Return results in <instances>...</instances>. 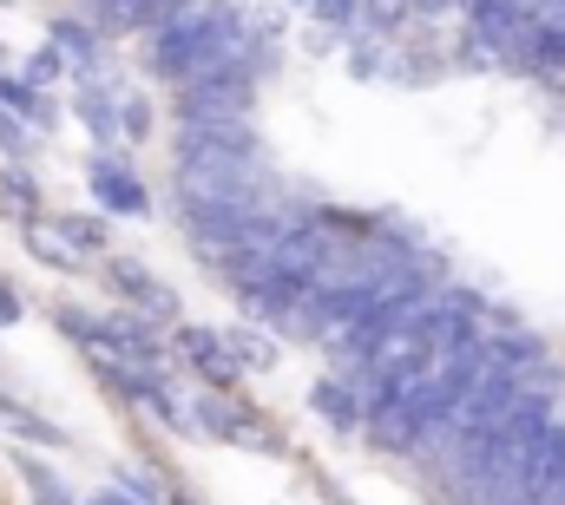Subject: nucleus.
<instances>
[{
  "label": "nucleus",
  "mask_w": 565,
  "mask_h": 505,
  "mask_svg": "<svg viewBox=\"0 0 565 505\" xmlns=\"http://www.w3.org/2000/svg\"><path fill=\"white\" fill-rule=\"evenodd\" d=\"M480 362H487V322L447 335L415 375H402L369 413H362V440H369L375 453H388V460H415L422 440L454 413V400L473 387Z\"/></svg>",
  "instance_id": "f257e3e1"
},
{
  "label": "nucleus",
  "mask_w": 565,
  "mask_h": 505,
  "mask_svg": "<svg viewBox=\"0 0 565 505\" xmlns=\"http://www.w3.org/2000/svg\"><path fill=\"white\" fill-rule=\"evenodd\" d=\"M264 73H270V66H257V60H231V66H204V73L178 79V86H171L178 126H191V119H250Z\"/></svg>",
  "instance_id": "f03ea898"
},
{
  "label": "nucleus",
  "mask_w": 565,
  "mask_h": 505,
  "mask_svg": "<svg viewBox=\"0 0 565 505\" xmlns=\"http://www.w3.org/2000/svg\"><path fill=\"white\" fill-rule=\"evenodd\" d=\"M191 433L217 440V447H244V453H282V433L244 400V394H191Z\"/></svg>",
  "instance_id": "7ed1b4c3"
},
{
  "label": "nucleus",
  "mask_w": 565,
  "mask_h": 505,
  "mask_svg": "<svg viewBox=\"0 0 565 505\" xmlns=\"http://www.w3.org/2000/svg\"><path fill=\"white\" fill-rule=\"evenodd\" d=\"M93 355L126 362V368H158V375H164V362H171V335H164L158 322L132 315V309H106V315H99V342H93Z\"/></svg>",
  "instance_id": "20e7f679"
},
{
  "label": "nucleus",
  "mask_w": 565,
  "mask_h": 505,
  "mask_svg": "<svg viewBox=\"0 0 565 505\" xmlns=\"http://www.w3.org/2000/svg\"><path fill=\"white\" fill-rule=\"evenodd\" d=\"M86 191H93L99 217H151V184L119 151H93L86 158Z\"/></svg>",
  "instance_id": "39448f33"
},
{
  "label": "nucleus",
  "mask_w": 565,
  "mask_h": 505,
  "mask_svg": "<svg viewBox=\"0 0 565 505\" xmlns=\"http://www.w3.org/2000/svg\"><path fill=\"white\" fill-rule=\"evenodd\" d=\"M191 158H264V138L250 119H191L171 131V164Z\"/></svg>",
  "instance_id": "423d86ee"
},
{
  "label": "nucleus",
  "mask_w": 565,
  "mask_h": 505,
  "mask_svg": "<svg viewBox=\"0 0 565 505\" xmlns=\"http://www.w3.org/2000/svg\"><path fill=\"white\" fill-rule=\"evenodd\" d=\"M106 282L119 289V302H126L132 315L158 322L164 335H171V329L184 322V315H178V289H164V282H158V276L145 269L139 256H106Z\"/></svg>",
  "instance_id": "0eeeda50"
},
{
  "label": "nucleus",
  "mask_w": 565,
  "mask_h": 505,
  "mask_svg": "<svg viewBox=\"0 0 565 505\" xmlns=\"http://www.w3.org/2000/svg\"><path fill=\"white\" fill-rule=\"evenodd\" d=\"M171 362H184L211 394H237V380H244L237 362H231V348H224V335L204 329V322H178V329H171Z\"/></svg>",
  "instance_id": "6e6552de"
},
{
  "label": "nucleus",
  "mask_w": 565,
  "mask_h": 505,
  "mask_svg": "<svg viewBox=\"0 0 565 505\" xmlns=\"http://www.w3.org/2000/svg\"><path fill=\"white\" fill-rule=\"evenodd\" d=\"M73 119L86 126L93 151H119V144H126V131H119V86H113L106 73L73 79Z\"/></svg>",
  "instance_id": "1a4fd4ad"
},
{
  "label": "nucleus",
  "mask_w": 565,
  "mask_h": 505,
  "mask_svg": "<svg viewBox=\"0 0 565 505\" xmlns=\"http://www.w3.org/2000/svg\"><path fill=\"white\" fill-rule=\"evenodd\" d=\"M460 13H467V40H460V46H480V53L500 66L513 26L526 20V0H460Z\"/></svg>",
  "instance_id": "9d476101"
},
{
  "label": "nucleus",
  "mask_w": 565,
  "mask_h": 505,
  "mask_svg": "<svg viewBox=\"0 0 565 505\" xmlns=\"http://www.w3.org/2000/svg\"><path fill=\"white\" fill-rule=\"evenodd\" d=\"M46 40L66 53L73 79H93V73H106V46H113V40H99V26H93L86 13H53V20H46Z\"/></svg>",
  "instance_id": "9b49d317"
},
{
  "label": "nucleus",
  "mask_w": 565,
  "mask_h": 505,
  "mask_svg": "<svg viewBox=\"0 0 565 505\" xmlns=\"http://www.w3.org/2000/svg\"><path fill=\"white\" fill-rule=\"evenodd\" d=\"M0 112H13V119L33 131V138H46V131L60 126L53 93H33V86L20 79V66H0Z\"/></svg>",
  "instance_id": "f8f14e48"
},
{
  "label": "nucleus",
  "mask_w": 565,
  "mask_h": 505,
  "mask_svg": "<svg viewBox=\"0 0 565 505\" xmlns=\"http://www.w3.org/2000/svg\"><path fill=\"white\" fill-rule=\"evenodd\" d=\"M0 217L20 224V230L46 224V191H40L33 164H7V171H0Z\"/></svg>",
  "instance_id": "ddd939ff"
},
{
  "label": "nucleus",
  "mask_w": 565,
  "mask_h": 505,
  "mask_svg": "<svg viewBox=\"0 0 565 505\" xmlns=\"http://www.w3.org/2000/svg\"><path fill=\"white\" fill-rule=\"evenodd\" d=\"M0 427H7V433H13L20 447H46V453H53V447H73L60 420H46V413H33V407H26L20 394H7V387H0Z\"/></svg>",
  "instance_id": "4468645a"
},
{
  "label": "nucleus",
  "mask_w": 565,
  "mask_h": 505,
  "mask_svg": "<svg viewBox=\"0 0 565 505\" xmlns=\"http://www.w3.org/2000/svg\"><path fill=\"white\" fill-rule=\"evenodd\" d=\"M309 407L329 420V433H342V440H355L362 433V400H355V387L335 375H322L316 387H309Z\"/></svg>",
  "instance_id": "2eb2a0df"
},
{
  "label": "nucleus",
  "mask_w": 565,
  "mask_h": 505,
  "mask_svg": "<svg viewBox=\"0 0 565 505\" xmlns=\"http://www.w3.org/2000/svg\"><path fill=\"white\" fill-rule=\"evenodd\" d=\"M46 230L66 244V250L79 256V262H93V256H106L113 244V230H106V217H93V211H60V217H46Z\"/></svg>",
  "instance_id": "dca6fc26"
},
{
  "label": "nucleus",
  "mask_w": 565,
  "mask_h": 505,
  "mask_svg": "<svg viewBox=\"0 0 565 505\" xmlns=\"http://www.w3.org/2000/svg\"><path fill=\"white\" fill-rule=\"evenodd\" d=\"M13 473L26 480V493H33V505H79V493L40 460V453H26V447H13Z\"/></svg>",
  "instance_id": "f3484780"
},
{
  "label": "nucleus",
  "mask_w": 565,
  "mask_h": 505,
  "mask_svg": "<svg viewBox=\"0 0 565 505\" xmlns=\"http://www.w3.org/2000/svg\"><path fill=\"white\" fill-rule=\"evenodd\" d=\"M224 348H231L237 375H270V368H277V342H270V335H257V322L231 329V335H224Z\"/></svg>",
  "instance_id": "a211bd4d"
},
{
  "label": "nucleus",
  "mask_w": 565,
  "mask_h": 505,
  "mask_svg": "<svg viewBox=\"0 0 565 505\" xmlns=\"http://www.w3.org/2000/svg\"><path fill=\"white\" fill-rule=\"evenodd\" d=\"M20 79H26L33 93H53V86H66V79H73V66H66V53H60L53 40H40V46L20 60Z\"/></svg>",
  "instance_id": "6ab92c4d"
},
{
  "label": "nucleus",
  "mask_w": 565,
  "mask_h": 505,
  "mask_svg": "<svg viewBox=\"0 0 565 505\" xmlns=\"http://www.w3.org/2000/svg\"><path fill=\"white\" fill-rule=\"evenodd\" d=\"M53 329L79 348V355H93V342H99V309H79V302H53Z\"/></svg>",
  "instance_id": "aec40b11"
},
{
  "label": "nucleus",
  "mask_w": 565,
  "mask_h": 505,
  "mask_svg": "<svg viewBox=\"0 0 565 505\" xmlns=\"http://www.w3.org/2000/svg\"><path fill=\"white\" fill-rule=\"evenodd\" d=\"M20 244H26V256H33V262H46V269H60V276H79V269H86L79 256L66 250V244H60L53 230H46V224H33V230H20Z\"/></svg>",
  "instance_id": "412c9836"
},
{
  "label": "nucleus",
  "mask_w": 565,
  "mask_h": 505,
  "mask_svg": "<svg viewBox=\"0 0 565 505\" xmlns=\"http://www.w3.org/2000/svg\"><path fill=\"white\" fill-rule=\"evenodd\" d=\"M151 126H158V119H151V99L119 86V131H126V144H145V138H151Z\"/></svg>",
  "instance_id": "4be33fe9"
},
{
  "label": "nucleus",
  "mask_w": 565,
  "mask_h": 505,
  "mask_svg": "<svg viewBox=\"0 0 565 505\" xmlns=\"http://www.w3.org/2000/svg\"><path fill=\"white\" fill-rule=\"evenodd\" d=\"M33 151H40V138L20 126L13 112H0V158H7V164H33Z\"/></svg>",
  "instance_id": "5701e85b"
},
{
  "label": "nucleus",
  "mask_w": 565,
  "mask_h": 505,
  "mask_svg": "<svg viewBox=\"0 0 565 505\" xmlns=\"http://www.w3.org/2000/svg\"><path fill=\"white\" fill-rule=\"evenodd\" d=\"M113 486H126V493L145 499V505H164V480H158V473H145V466H119V473H113Z\"/></svg>",
  "instance_id": "b1692460"
},
{
  "label": "nucleus",
  "mask_w": 565,
  "mask_h": 505,
  "mask_svg": "<svg viewBox=\"0 0 565 505\" xmlns=\"http://www.w3.org/2000/svg\"><path fill=\"white\" fill-rule=\"evenodd\" d=\"M20 315H26V296H20V289H13V282L0 276V329H13Z\"/></svg>",
  "instance_id": "393cba45"
},
{
  "label": "nucleus",
  "mask_w": 565,
  "mask_h": 505,
  "mask_svg": "<svg viewBox=\"0 0 565 505\" xmlns=\"http://www.w3.org/2000/svg\"><path fill=\"white\" fill-rule=\"evenodd\" d=\"M93 505H145V499H132L126 486H99V493H93Z\"/></svg>",
  "instance_id": "a878e982"
},
{
  "label": "nucleus",
  "mask_w": 565,
  "mask_h": 505,
  "mask_svg": "<svg viewBox=\"0 0 565 505\" xmlns=\"http://www.w3.org/2000/svg\"><path fill=\"white\" fill-rule=\"evenodd\" d=\"M164 505H204L198 493H184V486H164Z\"/></svg>",
  "instance_id": "bb28decb"
},
{
  "label": "nucleus",
  "mask_w": 565,
  "mask_h": 505,
  "mask_svg": "<svg viewBox=\"0 0 565 505\" xmlns=\"http://www.w3.org/2000/svg\"><path fill=\"white\" fill-rule=\"evenodd\" d=\"M73 7H93V0H73Z\"/></svg>",
  "instance_id": "cd10ccee"
},
{
  "label": "nucleus",
  "mask_w": 565,
  "mask_h": 505,
  "mask_svg": "<svg viewBox=\"0 0 565 505\" xmlns=\"http://www.w3.org/2000/svg\"><path fill=\"white\" fill-rule=\"evenodd\" d=\"M0 66H7V46H0Z\"/></svg>",
  "instance_id": "c85d7f7f"
},
{
  "label": "nucleus",
  "mask_w": 565,
  "mask_h": 505,
  "mask_svg": "<svg viewBox=\"0 0 565 505\" xmlns=\"http://www.w3.org/2000/svg\"><path fill=\"white\" fill-rule=\"evenodd\" d=\"M559 505H565V486H559Z\"/></svg>",
  "instance_id": "c756f323"
},
{
  "label": "nucleus",
  "mask_w": 565,
  "mask_h": 505,
  "mask_svg": "<svg viewBox=\"0 0 565 505\" xmlns=\"http://www.w3.org/2000/svg\"><path fill=\"white\" fill-rule=\"evenodd\" d=\"M79 505H93V499H79Z\"/></svg>",
  "instance_id": "7c9ffc66"
}]
</instances>
